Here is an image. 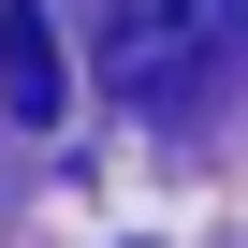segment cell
Wrapping results in <instances>:
<instances>
[{
  "label": "cell",
  "instance_id": "1",
  "mask_svg": "<svg viewBox=\"0 0 248 248\" xmlns=\"http://www.w3.org/2000/svg\"><path fill=\"white\" fill-rule=\"evenodd\" d=\"M233 15H248V0H117V15H102V88L117 102H190L204 73H219V44H233Z\"/></svg>",
  "mask_w": 248,
  "mask_h": 248
},
{
  "label": "cell",
  "instance_id": "2",
  "mask_svg": "<svg viewBox=\"0 0 248 248\" xmlns=\"http://www.w3.org/2000/svg\"><path fill=\"white\" fill-rule=\"evenodd\" d=\"M0 102H15V132H59V30H44V0H0Z\"/></svg>",
  "mask_w": 248,
  "mask_h": 248
}]
</instances>
